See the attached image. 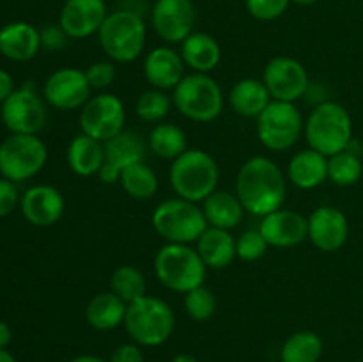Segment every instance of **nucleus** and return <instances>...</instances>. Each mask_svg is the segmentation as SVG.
<instances>
[{"label":"nucleus","mask_w":363,"mask_h":362,"mask_svg":"<svg viewBox=\"0 0 363 362\" xmlns=\"http://www.w3.org/2000/svg\"><path fill=\"white\" fill-rule=\"evenodd\" d=\"M236 195L245 212L262 219L282 208L286 201V174L268 156H252L240 167Z\"/></svg>","instance_id":"f257e3e1"},{"label":"nucleus","mask_w":363,"mask_h":362,"mask_svg":"<svg viewBox=\"0 0 363 362\" xmlns=\"http://www.w3.org/2000/svg\"><path fill=\"white\" fill-rule=\"evenodd\" d=\"M218 163L204 149H186L172 160L169 181L174 194L191 202H202L218 187Z\"/></svg>","instance_id":"f03ea898"},{"label":"nucleus","mask_w":363,"mask_h":362,"mask_svg":"<svg viewBox=\"0 0 363 362\" xmlns=\"http://www.w3.org/2000/svg\"><path fill=\"white\" fill-rule=\"evenodd\" d=\"M308 148L326 158L347 149L353 141V121L346 106L337 102H321L303 124Z\"/></svg>","instance_id":"7ed1b4c3"},{"label":"nucleus","mask_w":363,"mask_h":362,"mask_svg":"<svg viewBox=\"0 0 363 362\" xmlns=\"http://www.w3.org/2000/svg\"><path fill=\"white\" fill-rule=\"evenodd\" d=\"M145 23L138 13L119 9L110 13L98 31V41L112 62L128 64L142 55L145 46Z\"/></svg>","instance_id":"20e7f679"},{"label":"nucleus","mask_w":363,"mask_h":362,"mask_svg":"<svg viewBox=\"0 0 363 362\" xmlns=\"http://www.w3.org/2000/svg\"><path fill=\"white\" fill-rule=\"evenodd\" d=\"M123 325L138 346H160L172 336L176 316L165 300L145 295L128 304Z\"/></svg>","instance_id":"39448f33"},{"label":"nucleus","mask_w":363,"mask_h":362,"mask_svg":"<svg viewBox=\"0 0 363 362\" xmlns=\"http://www.w3.org/2000/svg\"><path fill=\"white\" fill-rule=\"evenodd\" d=\"M155 272L167 290L184 295L204 284L208 268L197 248L184 243H165L155 256Z\"/></svg>","instance_id":"423d86ee"},{"label":"nucleus","mask_w":363,"mask_h":362,"mask_svg":"<svg viewBox=\"0 0 363 362\" xmlns=\"http://www.w3.org/2000/svg\"><path fill=\"white\" fill-rule=\"evenodd\" d=\"M172 103L181 116L195 123H211L223 110V92L208 73L184 75L174 87Z\"/></svg>","instance_id":"0eeeda50"},{"label":"nucleus","mask_w":363,"mask_h":362,"mask_svg":"<svg viewBox=\"0 0 363 362\" xmlns=\"http://www.w3.org/2000/svg\"><path fill=\"white\" fill-rule=\"evenodd\" d=\"M152 227L167 243L190 245L208 229L202 208L197 202L181 197L165 199L155 208L151 216Z\"/></svg>","instance_id":"6e6552de"},{"label":"nucleus","mask_w":363,"mask_h":362,"mask_svg":"<svg viewBox=\"0 0 363 362\" xmlns=\"http://www.w3.org/2000/svg\"><path fill=\"white\" fill-rule=\"evenodd\" d=\"M303 117L294 103L272 99L257 117V138L269 151H287L303 133Z\"/></svg>","instance_id":"1a4fd4ad"},{"label":"nucleus","mask_w":363,"mask_h":362,"mask_svg":"<svg viewBox=\"0 0 363 362\" xmlns=\"http://www.w3.org/2000/svg\"><path fill=\"white\" fill-rule=\"evenodd\" d=\"M48 160V149L38 135L13 133L0 144V174L20 183L41 172Z\"/></svg>","instance_id":"9d476101"},{"label":"nucleus","mask_w":363,"mask_h":362,"mask_svg":"<svg viewBox=\"0 0 363 362\" xmlns=\"http://www.w3.org/2000/svg\"><path fill=\"white\" fill-rule=\"evenodd\" d=\"M126 124V109L119 96L112 92H99L91 96L80 110L82 133L106 142L124 131Z\"/></svg>","instance_id":"9b49d317"},{"label":"nucleus","mask_w":363,"mask_h":362,"mask_svg":"<svg viewBox=\"0 0 363 362\" xmlns=\"http://www.w3.org/2000/svg\"><path fill=\"white\" fill-rule=\"evenodd\" d=\"M262 82L275 102L294 103L308 91V73L300 60L293 57H273L262 71Z\"/></svg>","instance_id":"f8f14e48"},{"label":"nucleus","mask_w":363,"mask_h":362,"mask_svg":"<svg viewBox=\"0 0 363 362\" xmlns=\"http://www.w3.org/2000/svg\"><path fill=\"white\" fill-rule=\"evenodd\" d=\"M2 121L11 133L38 135L46 123L45 102L34 89H16L2 103Z\"/></svg>","instance_id":"ddd939ff"},{"label":"nucleus","mask_w":363,"mask_h":362,"mask_svg":"<svg viewBox=\"0 0 363 362\" xmlns=\"http://www.w3.org/2000/svg\"><path fill=\"white\" fill-rule=\"evenodd\" d=\"M91 91L92 87L84 70L60 67L46 78L43 98L57 110H77L89 102Z\"/></svg>","instance_id":"4468645a"},{"label":"nucleus","mask_w":363,"mask_h":362,"mask_svg":"<svg viewBox=\"0 0 363 362\" xmlns=\"http://www.w3.org/2000/svg\"><path fill=\"white\" fill-rule=\"evenodd\" d=\"M195 6L191 0H156L151 11V23L165 43H183L194 32Z\"/></svg>","instance_id":"2eb2a0df"},{"label":"nucleus","mask_w":363,"mask_h":362,"mask_svg":"<svg viewBox=\"0 0 363 362\" xmlns=\"http://www.w3.org/2000/svg\"><path fill=\"white\" fill-rule=\"evenodd\" d=\"M103 146H105V162L98 176L105 185L117 183L126 167L144 160L147 149V144L142 141L140 135L131 130L121 131L113 138L103 142Z\"/></svg>","instance_id":"dca6fc26"},{"label":"nucleus","mask_w":363,"mask_h":362,"mask_svg":"<svg viewBox=\"0 0 363 362\" xmlns=\"http://www.w3.org/2000/svg\"><path fill=\"white\" fill-rule=\"evenodd\" d=\"M308 240L318 251L335 252L350 236L346 215L335 206H319L308 216Z\"/></svg>","instance_id":"f3484780"},{"label":"nucleus","mask_w":363,"mask_h":362,"mask_svg":"<svg viewBox=\"0 0 363 362\" xmlns=\"http://www.w3.org/2000/svg\"><path fill=\"white\" fill-rule=\"evenodd\" d=\"M106 16L105 0H66L59 25L69 39H85L98 34Z\"/></svg>","instance_id":"a211bd4d"},{"label":"nucleus","mask_w":363,"mask_h":362,"mask_svg":"<svg viewBox=\"0 0 363 362\" xmlns=\"http://www.w3.org/2000/svg\"><path fill=\"white\" fill-rule=\"evenodd\" d=\"M259 231L269 247L291 248L308 238V220L293 209H275L262 216Z\"/></svg>","instance_id":"6ab92c4d"},{"label":"nucleus","mask_w":363,"mask_h":362,"mask_svg":"<svg viewBox=\"0 0 363 362\" xmlns=\"http://www.w3.org/2000/svg\"><path fill=\"white\" fill-rule=\"evenodd\" d=\"M64 197L52 185H34L20 199L21 215L35 227H50L64 213Z\"/></svg>","instance_id":"aec40b11"},{"label":"nucleus","mask_w":363,"mask_h":362,"mask_svg":"<svg viewBox=\"0 0 363 362\" xmlns=\"http://www.w3.org/2000/svg\"><path fill=\"white\" fill-rule=\"evenodd\" d=\"M144 77L152 89L174 91L184 77L183 57L169 46H156L144 59Z\"/></svg>","instance_id":"412c9836"},{"label":"nucleus","mask_w":363,"mask_h":362,"mask_svg":"<svg viewBox=\"0 0 363 362\" xmlns=\"http://www.w3.org/2000/svg\"><path fill=\"white\" fill-rule=\"evenodd\" d=\"M41 32L27 21H13L0 28V53L6 59L25 62L38 55Z\"/></svg>","instance_id":"4be33fe9"},{"label":"nucleus","mask_w":363,"mask_h":362,"mask_svg":"<svg viewBox=\"0 0 363 362\" xmlns=\"http://www.w3.org/2000/svg\"><path fill=\"white\" fill-rule=\"evenodd\" d=\"M287 180L301 190H314L328 180V158L311 148L298 151L287 163Z\"/></svg>","instance_id":"5701e85b"},{"label":"nucleus","mask_w":363,"mask_h":362,"mask_svg":"<svg viewBox=\"0 0 363 362\" xmlns=\"http://www.w3.org/2000/svg\"><path fill=\"white\" fill-rule=\"evenodd\" d=\"M181 57L184 66L194 73H211L222 60V50L216 39L208 32H191L181 43Z\"/></svg>","instance_id":"b1692460"},{"label":"nucleus","mask_w":363,"mask_h":362,"mask_svg":"<svg viewBox=\"0 0 363 362\" xmlns=\"http://www.w3.org/2000/svg\"><path fill=\"white\" fill-rule=\"evenodd\" d=\"M197 252L206 268L223 270L238 258L236 238L230 234V231L208 226L197 240Z\"/></svg>","instance_id":"393cba45"},{"label":"nucleus","mask_w":363,"mask_h":362,"mask_svg":"<svg viewBox=\"0 0 363 362\" xmlns=\"http://www.w3.org/2000/svg\"><path fill=\"white\" fill-rule=\"evenodd\" d=\"M67 167L71 172L80 177L98 176L105 162V146L103 142L80 133L73 137L66 151Z\"/></svg>","instance_id":"a878e982"},{"label":"nucleus","mask_w":363,"mask_h":362,"mask_svg":"<svg viewBox=\"0 0 363 362\" xmlns=\"http://www.w3.org/2000/svg\"><path fill=\"white\" fill-rule=\"evenodd\" d=\"M227 99H229V106L234 110V114L241 117H255L257 119L262 110L269 105L272 96H269L262 80L241 78L230 87Z\"/></svg>","instance_id":"bb28decb"},{"label":"nucleus","mask_w":363,"mask_h":362,"mask_svg":"<svg viewBox=\"0 0 363 362\" xmlns=\"http://www.w3.org/2000/svg\"><path fill=\"white\" fill-rule=\"evenodd\" d=\"M202 213L208 226L230 231L243 220L245 208L236 194L215 190L202 201Z\"/></svg>","instance_id":"cd10ccee"},{"label":"nucleus","mask_w":363,"mask_h":362,"mask_svg":"<svg viewBox=\"0 0 363 362\" xmlns=\"http://www.w3.org/2000/svg\"><path fill=\"white\" fill-rule=\"evenodd\" d=\"M128 304L113 291L94 295L85 307V319L94 330H112L123 325Z\"/></svg>","instance_id":"c85d7f7f"},{"label":"nucleus","mask_w":363,"mask_h":362,"mask_svg":"<svg viewBox=\"0 0 363 362\" xmlns=\"http://www.w3.org/2000/svg\"><path fill=\"white\" fill-rule=\"evenodd\" d=\"M147 148L158 158L176 160L186 151V133L172 123H158L147 137Z\"/></svg>","instance_id":"c756f323"},{"label":"nucleus","mask_w":363,"mask_h":362,"mask_svg":"<svg viewBox=\"0 0 363 362\" xmlns=\"http://www.w3.org/2000/svg\"><path fill=\"white\" fill-rule=\"evenodd\" d=\"M325 344L315 332L300 330L284 341L280 348V361L282 362H318L321 358Z\"/></svg>","instance_id":"7c9ffc66"},{"label":"nucleus","mask_w":363,"mask_h":362,"mask_svg":"<svg viewBox=\"0 0 363 362\" xmlns=\"http://www.w3.org/2000/svg\"><path fill=\"white\" fill-rule=\"evenodd\" d=\"M117 183L130 197L138 199V201H147L158 190V176L144 160L126 167Z\"/></svg>","instance_id":"2f4dec72"},{"label":"nucleus","mask_w":363,"mask_h":362,"mask_svg":"<svg viewBox=\"0 0 363 362\" xmlns=\"http://www.w3.org/2000/svg\"><path fill=\"white\" fill-rule=\"evenodd\" d=\"M110 291H113L123 302L131 304L147 295V283L137 266L121 265L110 277Z\"/></svg>","instance_id":"473e14b6"},{"label":"nucleus","mask_w":363,"mask_h":362,"mask_svg":"<svg viewBox=\"0 0 363 362\" xmlns=\"http://www.w3.org/2000/svg\"><path fill=\"white\" fill-rule=\"evenodd\" d=\"M363 174V163L360 155L351 149L328 156V180L339 187H351L360 181Z\"/></svg>","instance_id":"72a5a7b5"},{"label":"nucleus","mask_w":363,"mask_h":362,"mask_svg":"<svg viewBox=\"0 0 363 362\" xmlns=\"http://www.w3.org/2000/svg\"><path fill=\"white\" fill-rule=\"evenodd\" d=\"M172 96L167 94L162 89H149L142 92L135 102V114L145 123H163L172 109Z\"/></svg>","instance_id":"f704fd0d"},{"label":"nucleus","mask_w":363,"mask_h":362,"mask_svg":"<svg viewBox=\"0 0 363 362\" xmlns=\"http://www.w3.org/2000/svg\"><path fill=\"white\" fill-rule=\"evenodd\" d=\"M184 311L195 322H208L216 311V298L204 284L184 293Z\"/></svg>","instance_id":"c9c22d12"},{"label":"nucleus","mask_w":363,"mask_h":362,"mask_svg":"<svg viewBox=\"0 0 363 362\" xmlns=\"http://www.w3.org/2000/svg\"><path fill=\"white\" fill-rule=\"evenodd\" d=\"M268 241L264 240L261 231L248 229L245 233H241L240 238L236 240V256L241 261L254 263L257 259L264 258V254L268 252Z\"/></svg>","instance_id":"e433bc0d"},{"label":"nucleus","mask_w":363,"mask_h":362,"mask_svg":"<svg viewBox=\"0 0 363 362\" xmlns=\"http://www.w3.org/2000/svg\"><path fill=\"white\" fill-rule=\"evenodd\" d=\"M291 0H245L248 14L259 21H273L282 16Z\"/></svg>","instance_id":"4c0bfd02"},{"label":"nucleus","mask_w":363,"mask_h":362,"mask_svg":"<svg viewBox=\"0 0 363 362\" xmlns=\"http://www.w3.org/2000/svg\"><path fill=\"white\" fill-rule=\"evenodd\" d=\"M85 77H87L92 91L94 89L103 91V89L110 87L116 80V66H113L112 60H98L85 70Z\"/></svg>","instance_id":"58836bf2"},{"label":"nucleus","mask_w":363,"mask_h":362,"mask_svg":"<svg viewBox=\"0 0 363 362\" xmlns=\"http://www.w3.org/2000/svg\"><path fill=\"white\" fill-rule=\"evenodd\" d=\"M20 202V195H18V188L14 181L0 180V216H7L14 212V208Z\"/></svg>","instance_id":"ea45409f"},{"label":"nucleus","mask_w":363,"mask_h":362,"mask_svg":"<svg viewBox=\"0 0 363 362\" xmlns=\"http://www.w3.org/2000/svg\"><path fill=\"white\" fill-rule=\"evenodd\" d=\"M67 34L62 31L60 25H48L41 31V46H45L46 50H62L67 43Z\"/></svg>","instance_id":"a19ab883"},{"label":"nucleus","mask_w":363,"mask_h":362,"mask_svg":"<svg viewBox=\"0 0 363 362\" xmlns=\"http://www.w3.org/2000/svg\"><path fill=\"white\" fill-rule=\"evenodd\" d=\"M108 362H144V353L137 343H124L112 351Z\"/></svg>","instance_id":"79ce46f5"},{"label":"nucleus","mask_w":363,"mask_h":362,"mask_svg":"<svg viewBox=\"0 0 363 362\" xmlns=\"http://www.w3.org/2000/svg\"><path fill=\"white\" fill-rule=\"evenodd\" d=\"M14 91V82L7 71L0 70V103L6 102L11 96V92Z\"/></svg>","instance_id":"37998d69"},{"label":"nucleus","mask_w":363,"mask_h":362,"mask_svg":"<svg viewBox=\"0 0 363 362\" xmlns=\"http://www.w3.org/2000/svg\"><path fill=\"white\" fill-rule=\"evenodd\" d=\"M11 339H13V332H11V327L7 323L0 322V350H6L9 346Z\"/></svg>","instance_id":"c03bdc74"},{"label":"nucleus","mask_w":363,"mask_h":362,"mask_svg":"<svg viewBox=\"0 0 363 362\" xmlns=\"http://www.w3.org/2000/svg\"><path fill=\"white\" fill-rule=\"evenodd\" d=\"M69 362H106V361L101 357H96V355H78V357L71 358Z\"/></svg>","instance_id":"a18cd8bd"},{"label":"nucleus","mask_w":363,"mask_h":362,"mask_svg":"<svg viewBox=\"0 0 363 362\" xmlns=\"http://www.w3.org/2000/svg\"><path fill=\"white\" fill-rule=\"evenodd\" d=\"M172 362H199L194 355H188V353H179L172 358Z\"/></svg>","instance_id":"49530a36"},{"label":"nucleus","mask_w":363,"mask_h":362,"mask_svg":"<svg viewBox=\"0 0 363 362\" xmlns=\"http://www.w3.org/2000/svg\"><path fill=\"white\" fill-rule=\"evenodd\" d=\"M0 362H16V358L7 350H0Z\"/></svg>","instance_id":"de8ad7c7"},{"label":"nucleus","mask_w":363,"mask_h":362,"mask_svg":"<svg viewBox=\"0 0 363 362\" xmlns=\"http://www.w3.org/2000/svg\"><path fill=\"white\" fill-rule=\"evenodd\" d=\"M293 4H296V6H301V7H308V6H314V4H318L319 0H291Z\"/></svg>","instance_id":"09e8293b"},{"label":"nucleus","mask_w":363,"mask_h":362,"mask_svg":"<svg viewBox=\"0 0 363 362\" xmlns=\"http://www.w3.org/2000/svg\"><path fill=\"white\" fill-rule=\"evenodd\" d=\"M362 149H363V141H362Z\"/></svg>","instance_id":"8fccbe9b"},{"label":"nucleus","mask_w":363,"mask_h":362,"mask_svg":"<svg viewBox=\"0 0 363 362\" xmlns=\"http://www.w3.org/2000/svg\"><path fill=\"white\" fill-rule=\"evenodd\" d=\"M362 2H363V0H362Z\"/></svg>","instance_id":"3c124183"}]
</instances>
